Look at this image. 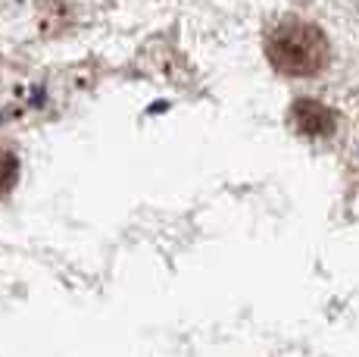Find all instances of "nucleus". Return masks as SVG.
<instances>
[{"label": "nucleus", "instance_id": "obj_3", "mask_svg": "<svg viewBox=\"0 0 359 357\" xmlns=\"http://www.w3.org/2000/svg\"><path fill=\"white\" fill-rule=\"evenodd\" d=\"M16 178H19V160L10 150H0V197L10 195Z\"/></svg>", "mask_w": 359, "mask_h": 357}, {"label": "nucleus", "instance_id": "obj_1", "mask_svg": "<svg viewBox=\"0 0 359 357\" xmlns=\"http://www.w3.org/2000/svg\"><path fill=\"white\" fill-rule=\"evenodd\" d=\"M266 57L281 75H316L328 63V38L313 22L285 19L269 32Z\"/></svg>", "mask_w": 359, "mask_h": 357}, {"label": "nucleus", "instance_id": "obj_2", "mask_svg": "<svg viewBox=\"0 0 359 357\" xmlns=\"http://www.w3.org/2000/svg\"><path fill=\"white\" fill-rule=\"evenodd\" d=\"M294 129L306 138H325L334 132V113L328 107H322L319 100H297L291 107Z\"/></svg>", "mask_w": 359, "mask_h": 357}]
</instances>
